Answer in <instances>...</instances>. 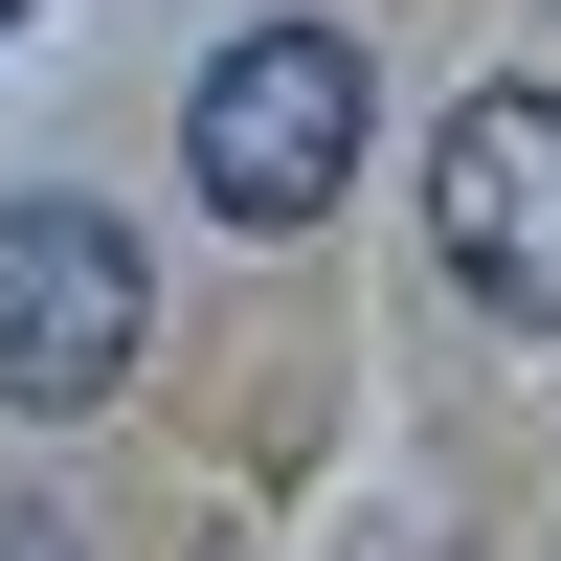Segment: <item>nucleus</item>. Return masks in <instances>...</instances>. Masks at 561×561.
<instances>
[{
  "label": "nucleus",
  "instance_id": "obj_1",
  "mask_svg": "<svg viewBox=\"0 0 561 561\" xmlns=\"http://www.w3.org/2000/svg\"><path fill=\"white\" fill-rule=\"evenodd\" d=\"M359 23H248L203 90H180V180H203V225H248V248H293V225H337V180H359Z\"/></svg>",
  "mask_w": 561,
  "mask_h": 561
},
{
  "label": "nucleus",
  "instance_id": "obj_2",
  "mask_svg": "<svg viewBox=\"0 0 561 561\" xmlns=\"http://www.w3.org/2000/svg\"><path fill=\"white\" fill-rule=\"evenodd\" d=\"M158 359V248L113 203H0V427H90V404Z\"/></svg>",
  "mask_w": 561,
  "mask_h": 561
},
{
  "label": "nucleus",
  "instance_id": "obj_3",
  "mask_svg": "<svg viewBox=\"0 0 561 561\" xmlns=\"http://www.w3.org/2000/svg\"><path fill=\"white\" fill-rule=\"evenodd\" d=\"M427 248L494 337H561V90H472L427 135Z\"/></svg>",
  "mask_w": 561,
  "mask_h": 561
},
{
  "label": "nucleus",
  "instance_id": "obj_4",
  "mask_svg": "<svg viewBox=\"0 0 561 561\" xmlns=\"http://www.w3.org/2000/svg\"><path fill=\"white\" fill-rule=\"evenodd\" d=\"M0 561H90V539H68V517H45V494H0Z\"/></svg>",
  "mask_w": 561,
  "mask_h": 561
},
{
  "label": "nucleus",
  "instance_id": "obj_5",
  "mask_svg": "<svg viewBox=\"0 0 561 561\" xmlns=\"http://www.w3.org/2000/svg\"><path fill=\"white\" fill-rule=\"evenodd\" d=\"M23 23H45V0H0V45H23Z\"/></svg>",
  "mask_w": 561,
  "mask_h": 561
}]
</instances>
